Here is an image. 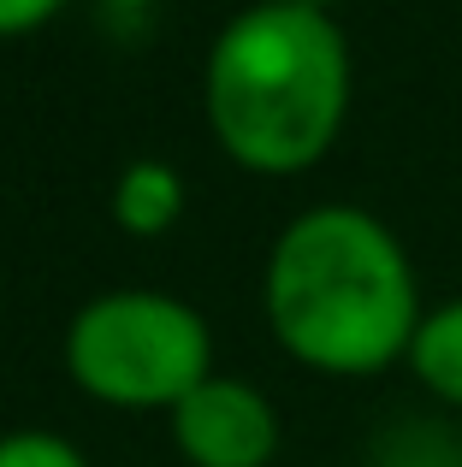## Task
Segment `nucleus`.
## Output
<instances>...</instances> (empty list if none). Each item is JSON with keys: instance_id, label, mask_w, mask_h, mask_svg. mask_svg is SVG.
Masks as SVG:
<instances>
[{"instance_id": "obj_1", "label": "nucleus", "mask_w": 462, "mask_h": 467, "mask_svg": "<svg viewBox=\"0 0 462 467\" xmlns=\"http://www.w3.org/2000/svg\"><path fill=\"white\" fill-rule=\"evenodd\" d=\"M261 308L278 349L326 379L404 361L421 326V278L385 219L350 202L302 207L267 249Z\"/></svg>"}, {"instance_id": "obj_2", "label": "nucleus", "mask_w": 462, "mask_h": 467, "mask_svg": "<svg viewBox=\"0 0 462 467\" xmlns=\"http://www.w3.org/2000/svg\"><path fill=\"white\" fill-rule=\"evenodd\" d=\"M202 113L226 160L255 178L320 166L350 119V36L332 12L255 0L214 36Z\"/></svg>"}, {"instance_id": "obj_3", "label": "nucleus", "mask_w": 462, "mask_h": 467, "mask_svg": "<svg viewBox=\"0 0 462 467\" xmlns=\"http://www.w3.org/2000/svg\"><path fill=\"white\" fill-rule=\"evenodd\" d=\"M66 373L107 409H166L214 379V331L202 308L166 290H107L66 326Z\"/></svg>"}, {"instance_id": "obj_4", "label": "nucleus", "mask_w": 462, "mask_h": 467, "mask_svg": "<svg viewBox=\"0 0 462 467\" xmlns=\"http://www.w3.org/2000/svg\"><path fill=\"white\" fill-rule=\"evenodd\" d=\"M173 444L190 467H267L278 456V409L249 379L214 373L173 409Z\"/></svg>"}, {"instance_id": "obj_5", "label": "nucleus", "mask_w": 462, "mask_h": 467, "mask_svg": "<svg viewBox=\"0 0 462 467\" xmlns=\"http://www.w3.org/2000/svg\"><path fill=\"white\" fill-rule=\"evenodd\" d=\"M184 213V178L166 160H131L113 183V225L131 237H161Z\"/></svg>"}, {"instance_id": "obj_6", "label": "nucleus", "mask_w": 462, "mask_h": 467, "mask_svg": "<svg viewBox=\"0 0 462 467\" xmlns=\"http://www.w3.org/2000/svg\"><path fill=\"white\" fill-rule=\"evenodd\" d=\"M404 361H409L415 385L427 390L433 402H445V409L462 414V296L421 314L415 343H409Z\"/></svg>"}, {"instance_id": "obj_7", "label": "nucleus", "mask_w": 462, "mask_h": 467, "mask_svg": "<svg viewBox=\"0 0 462 467\" xmlns=\"http://www.w3.org/2000/svg\"><path fill=\"white\" fill-rule=\"evenodd\" d=\"M0 467H89L83 450L59 432H42V426H12L0 432Z\"/></svg>"}, {"instance_id": "obj_8", "label": "nucleus", "mask_w": 462, "mask_h": 467, "mask_svg": "<svg viewBox=\"0 0 462 467\" xmlns=\"http://www.w3.org/2000/svg\"><path fill=\"white\" fill-rule=\"evenodd\" d=\"M385 467H462V444L451 450L439 438V426H409V444L392 450Z\"/></svg>"}, {"instance_id": "obj_9", "label": "nucleus", "mask_w": 462, "mask_h": 467, "mask_svg": "<svg viewBox=\"0 0 462 467\" xmlns=\"http://www.w3.org/2000/svg\"><path fill=\"white\" fill-rule=\"evenodd\" d=\"M59 6H66V0H0V42H12V36H30V30H42V24H54Z\"/></svg>"}, {"instance_id": "obj_10", "label": "nucleus", "mask_w": 462, "mask_h": 467, "mask_svg": "<svg viewBox=\"0 0 462 467\" xmlns=\"http://www.w3.org/2000/svg\"><path fill=\"white\" fill-rule=\"evenodd\" d=\"M261 6H297V12H332V0H261Z\"/></svg>"}, {"instance_id": "obj_11", "label": "nucleus", "mask_w": 462, "mask_h": 467, "mask_svg": "<svg viewBox=\"0 0 462 467\" xmlns=\"http://www.w3.org/2000/svg\"><path fill=\"white\" fill-rule=\"evenodd\" d=\"M107 6H154V0H107Z\"/></svg>"}]
</instances>
